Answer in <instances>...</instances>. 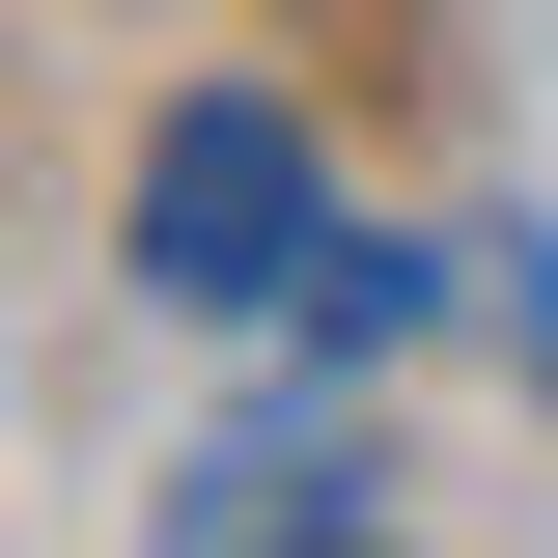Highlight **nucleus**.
<instances>
[{
	"label": "nucleus",
	"instance_id": "nucleus-3",
	"mask_svg": "<svg viewBox=\"0 0 558 558\" xmlns=\"http://www.w3.org/2000/svg\"><path fill=\"white\" fill-rule=\"evenodd\" d=\"M279 336H307V363H391V336H418V252H363V223H336V252H307V307H279Z\"/></svg>",
	"mask_w": 558,
	"mask_h": 558
},
{
	"label": "nucleus",
	"instance_id": "nucleus-2",
	"mask_svg": "<svg viewBox=\"0 0 558 558\" xmlns=\"http://www.w3.org/2000/svg\"><path fill=\"white\" fill-rule=\"evenodd\" d=\"M168 531H196V558H279V531H363V447H336V418H223L196 475H168Z\"/></svg>",
	"mask_w": 558,
	"mask_h": 558
},
{
	"label": "nucleus",
	"instance_id": "nucleus-1",
	"mask_svg": "<svg viewBox=\"0 0 558 558\" xmlns=\"http://www.w3.org/2000/svg\"><path fill=\"white\" fill-rule=\"evenodd\" d=\"M112 252H140V307L252 336V307H307L336 196H307V140H279L252 84H168V112H140V196H112Z\"/></svg>",
	"mask_w": 558,
	"mask_h": 558
}]
</instances>
